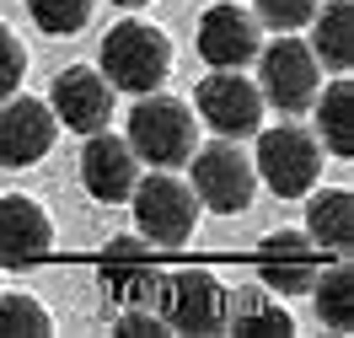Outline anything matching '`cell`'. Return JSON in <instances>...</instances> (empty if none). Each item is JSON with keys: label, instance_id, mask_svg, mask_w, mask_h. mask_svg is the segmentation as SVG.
<instances>
[{"label": "cell", "instance_id": "cell-1", "mask_svg": "<svg viewBox=\"0 0 354 338\" xmlns=\"http://www.w3.org/2000/svg\"><path fill=\"white\" fill-rule=\"evenodd\" d=\"M172 75V38L151 22H118L102 38V81L113 91H161V81Z\"/></svg>", "mask_w": 354, "mask_h": 338}, {"label": "cell", "instance_id": "cell-2", "mask_svg": "<svg viewBox=\"0 0 354 338\" xmlns=\"http://www.w3.org/2000/svg\"><path fill=\"white\" fill-rule=\"evenodd\" d=\"M129 151L156 172H172L194 156L199 145V129H194V108L177 102V97H161V91H145L129 113Z\"/></svg>", "mask_w": 354, "mask_h": 338}, {"label": "cell", "instance_id": "cell-3", "mask_svg": "<svg viewBox=\"0 0 354 338\" xmlns=\"http://www.w3.org/2000/svg\"><path fill=\"white\" fill-rule=\"evenodd\" d=\"M134 225L151 247H183L194 236V220H199V199L188 182H177L172 172H151V178L134 182Z\"/></svg>", "mask_w": 354, "mask_h": 338}, {"label": "cell", "instance_id": "cell-4", "mask_svg": "<svg viewBox=\"0 0 354 338\" xmlns=\"http://www.w3.org/2000/svg\"><path fill=\"white\" fill-rule=\"evenodd\" d=\"M252 172H258L279 199H301V194H311L317 178H322V145H317V135H306L301 124L263 129V135H258Z\"/></svg>", "mask_w": 354, "mask_h": 338}, {"label": "cell", "instance_id": "cell-5", "mask_svg": "<svg viewBox=\"0 0 354 338\" xmlns=\"http://www.w3.org/2000/svg\"><path fill=\"white\" fill-rule=\"evenodd\" d=\"M188 188H194V199L204 209H215V215H242L247 204H252V188H258V172H252V161L231 145V140H215V145H194V156H188Z\"/></svg>", "mask_w": 354, "mask_h": 338}, {"label": "cell", "instance_id": "cell-6", "mask_svg": "<svg viewBox=\"0 0 354 338\" xmlns=\"http://www.w3.org/2000/svg\"><path fill=\"white\" fill-rule=\"evenodd\" d=\"M263 54V65H258V91H263V102H274L279 113H306L311 97L322 91V65H317V54H311L301 38H290L279 32Z\"/></svg>", "mask_w": 354, "mask_h": 338}, {"label": "cell", "instance_id": "cell-7", "mask_svg": "<svg viewBox=\"0 0 354 338\" xmlns=\"http://www.w3.org/2000/svg\"><path fill=\"white\" fill-rule=\"evenodd\" d=\"M225 317H231V295L221 290L215 274L183 269V274H172V279L161 285V322L177 328V333L209 338V333L225 328Z\"/></svg>", "mask_w": 354, "mask_h": 338}, {"label": "cell", "instance_id": "cell-8", "mask_svg": "<svg viewBox=\"0 0 354 338\" xmlns=\"http://www.w3.org/2000/svg\"><path fill=\"white\" fill-rule=\"evenodd\" d=\"M194 102H199V118L221 140L258 135V124H263V91L242 70H209L199 81V91H194Z\"/></svg>", "mask_w": 354, "mask_h": 338}, {"label": "cell", "instance_id": "cell-9", "mask_svg": "<svg viewBox=\"0 0 354 338\" xmlns=\"http://www.w3.org/2000/svg\"><path fill=\"white\" fill-rule=\"evenodd\" d=\"M102 290L118 301V306H156L161 301V285H167V274L161 263L151 258V242L145 236H113L108 247H102Z\"/></svg>", "mask_w": 354, "mask_h": 338}, {"label": "cell", "instance_id": "cell-10", "mask_svg": "<svg viewBox=\"0 0 354 338\" xmlns=\"http://www.w3.org/2000/svg\"><path fill=\"white\" fill-rule=\"evenodd\" d=\"M59 118L38 97H6L0 102V167H38L54 151Z\"/></svg>", "mask_w": 354, "mask_h": 338}, {"label": "cell", "instance_id": "cell-11", "mask_svg": "<svg viewBox=\"0 0 354 338\" xmlns=\"http://www.w3.org/2000/svg\"><path fill=\"white\" fill-rule=\"evenodd\" d=\"M317 274H322V247L306 231H268L258 242V279L274 295H311Z\"/></svg>", "mask_w": 354, "mask_h": 338}, {"label": "cell", "instance_id": "cell-12", "mask_svg": "<svg viewBox=\"0 0 354 338\" xmlns=\"http://www.w3.org/2000/svg\"><path fill=\"white\" fill-rule=\"evenodd\" d=\"M48 108L54 118L75 129V135H97V129H108L113 118V86L86 65H70L54 75V91H48Z\"/></svg>", "mask_w": 354, "mask_h": 338}, {"label": "cell", "instance_id": "cell-13", "mask_svg": "<svg viewBox=\"0 0 354 338\" xmlns=\"http://www.w3.org/2000/svg\"><path fill=\"white\" fill-rule=\"evenodd\" d=\"M81 182L97 204H124L140 182V156L129 151V140L97 129L86 135V151H81Z\"/></svg>", "mask_w": 354, "mask_h": 338}, {"label": "cell", "instance_id": "cell-14", "mask_svg": "<svg viewBox=\"0 0 354 338\" xmlns=\"http://www.w3.org/2000/svg\"><path fill=\"white\" fill-rule=\"evenodd\" d=\"M258 48H263V38H258V17H247L242 6L221 0V6H209V11L199 17V54H204V65L242 70L247 59H258Z\"/></svg>", "mask_w": 354, "mask_h": 338}, {"label": "cell", "instance_id": "cell-15", "mask_svg": "<svg viewBox=\"0 0 354 338\" xmlns=\"http://www.w3.org/2000/svg\"><path fill=\"white\" fill-rule=\"evenodd\" d=\"M54 247V220L44 215V204L22 199H0V269H32L44 263Z\"/></svg>", "mask_w": 354, "mask_h": 338}, {"label": "cell", "instance_id": "cell-16", "mask_svg": "<svg viewBox=\"0 0 354 338\" xmlns=\"http://www.w3.org/2000/svg\"><path fill=\"white\" fill-rule=\"evenodd\" d=\"M306 236L333 258H349L354 247V194L349 188H328V194H311L306 204Z\"/></svg>", "mask_w": 354, "mask_h": 338}, {"label": "cell", "instance_id": "cell-17", "mask_svg": "<svg viewBox=\"0 0 354 338\" xmlns=\"http://www.w3.org/2000/svg\"><path fill=\"white\" fill-rule=\"evenodd\" d=\"M311 54L317 65H328L333 75H349L354 65V6L349 0H333L328 11H311Z\"/></svg>", "mask_w": 354, "mask_h": 338}, {"label": "cell", "instance_id": "cell-18", "mask_svg": "<svg viewBox=\"0 0 354 338\" xmlns=\"http://www.w3.org/2000/svg\"><path fill=\"white\" fill-rule=\"evenodd\" d=\"M311 108H317V145H328L333 156H354V86L338 75L328 91H317L311 97Z\"/></svg>", "mask_w": 354, "mask_h": 338}, {"label": "cell", "instance_id": "cell-19", "mask_svg": "<svg viewBox=\"0 0 354 338\" xmlns=\"http://www.w3.org/2000/svg\"><path fill=\"white\" fill-rule=\"evenodd\" d=\"M311 295H317V317L338 328V333H349L354 328V269L349 258H338V263H322V274L311 279Z\"/></svg>", "mask_w": 354, "mask_h": 338}, {"label": "cell", "instance_id": "cell-20", "mask_svg": "<svg viewBox=\"0 0 354 338\" xmlns=\"http://www.w3.org/2000/svg\"><path fill=\"white\" fill-rule=\"evenodd\" d=\"M54 322L32 295H0V338H48Z\"/></svg>", "mask_w": 354, "mask_h": 338}, {"label": "cell", "instance_id": "cell-21", "mask_svg": "<svg viewBox=\"0 0 354 338\" xmlns=\"http://www.w3.org/2000/svg\"><path fill=\"white\" fill-rule=\"evenodd\" d=\"M225 328H236L242 338L252 333H274V338H290V312L285 306H268V301H231V317H225Z\"/></svg>", "mask_w": 354, "mask_h": 338}, {"label": "cell", "instance_id": "cell-22", "mask_svg": "<svg viewBox=\"0 0 354 338\" xmlns=\"http://www.w3.org/2000/svg\"><path fill=\"white\" fill-rule=\"evenodd\" d=\"M32 22L54 38H70L91 22V0H32Z\"/></svg>", "mask_w": 354, "mask_h": 338}, {"label": "cell", "instance_id": "cell-23", "mask_svg": "<svg viewBox=\"0 0 354 338\" xmlns=\"http://www.w3.org/2000/svg\"><path fill=\"white\" fill-rule=\"evenodd\" d=\"M317 0H258V17H263L274 32H295V27L311 22Z\"/></svg>", "mask_w": 354, "mask_h": 338}, {"label": "cell", "instance_id": "cell-24", "mask_svg": "<svg viewBox=\"0 0 354 338\" xmlns=\"http://www.w3.org/2000/svg\"><path fill=\"white\" fill-rule=\"evenodd\" d=\"M22 75H27V48L17 44L11 27H0V102L22 86Z\"/></svg>", "mask_w": 354, "mask_h": 338}, {"label": "cell", "instance_id": "cell-25", "mask_svg": "<svg viewBox=\"0 0 354 338\" xmlns=\"http://www.w3.org/2000/svg\"><path fill=\"white\" fill-rule=\"evenodd\" d=\"M113 328L129 333V338H161V333H167V322L156 317V306H124V317H118Z\"/></svg>", "mask_w": 354, "mask_h": 338}, {"label": "cell", "instance_id": "cell-26", "mask_svg": "<svg viewBox=\"0 0 354 338\" xmlns=\"http://www.w3.org/2000/svg\"><path fill=\"white\" fill-rule=\"evenodd\" d=\"M113 6H129V11H140V6H151V0H113Z\"/></svg>", "mask_w": 354, "mask_h": 338}]
</instances>
